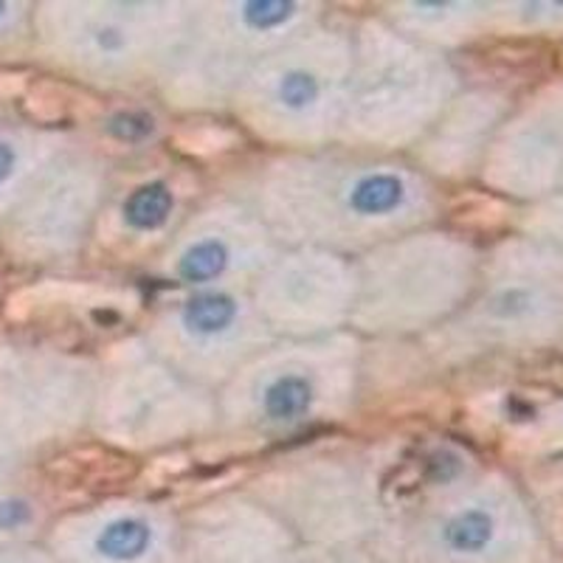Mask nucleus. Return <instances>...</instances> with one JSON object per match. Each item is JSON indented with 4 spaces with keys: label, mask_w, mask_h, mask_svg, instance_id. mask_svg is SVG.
<instances>
[{
    "label": "nucleus",
    "mask_w": 563,
    "mask_h": 563,
    "mask_svg": "<svg viewBox=\"0 0 563 563\" xmlns=\"http://www.w3.org/2000/svg\"><path fill=\"white\" fill-rule=\"evenodd\" d=\"M12 169H14V150L9 147L7 141H0V180L9 178Z\"/></svg>",
    "instance_id": "f8f14e48"
},
{
    "label": "nucleus",
    "mask_w": 563,
    "mask_h": 563,
    "mask_svg": "<svg viewBox=\"0 0 563 563\" xmlns=\"http://www.w3.org/2000/svg\"><path fill=\"white\" fill-rule=\"evenodd\" d=\"M319 93H321L319 79H316L313 74H308V70L294 68L279 79V99L282 104L290 110L310 108V104L319 99Z\"/></svg>",
    "instance_id": "6e6552de"
},
{
    "label": "nucleus",
    "mask_w": 563,
    "mask_h": 563,
    "mask_svg": "<svg viewBox=\"0 0 563 563\" xmlns=\"http://www.w3.org/2000/svg\"><path fill=\"white\" fill-rule=\"evenodd\" d=\"M99 45H102L104 52H119L122 48V37L115 29H108V32H99Z\"/></svg>",
    "instance_id": "ddd939ff"
},
{
    "label": "nucleus",
    "mask_w": 563,
    "mask_h": 563,
    "mask_svg": "<svg viewBox=\"0 0 563 563\" xmlns=\"http://www.w3.org/2000/svg\"><path fill=\"white\" fill-rule=\"evenodd\" d=\"M406 203V184L397 175L372 173L352 184L346 206L361 218H384Z\"/></svg>",
    "instance_id": "f03ea898"
},
{
    "label": "nucleus",
    "mask_w": 563,
    "mask_h": 563,
    "mask_svg": "<svg viewBox=\"0 0 563 563\" xmlns=\"http://www.w3.org/2000/svg\"><path fill=\"white\" fill-rule=\"evenodd\" d=\"M294 3H279V0H256V3H245L243 7V20L256 32H265V29L282 26L285 20H290L294 14Z\"/></svg>",
    "instance_id": "9d476101"
},
{
    "label": "nucleus",
    "mask_w": 563,
    "mask_h": 563,
    "mask_svg": "<svg viewBox=\"0 0 563 563\" xmlns=\"http://www.w3.org/2000/svg\"><path fill=\"white\" fill-rule=\"evenodd\" d=\"M3 12H7V7H3V3H0V18H3Z\"/></svg>",
    "instance_id": "4468645a"
},
{
    "label": "nucleus",
    "mask_w": 563,
    "mask_h": 563,
    "mask_svg": "<svg viewBox=\"0 0 563 563\" xmlns=\"http://www.w3.org/2000/svg\"><path fill=\"white\" fill-rule=\"evenodd\" d=\"M234 319H238V301L229 294H218V290L195 294L184 305V324L198 335L225 333L234 324Z\"/></svg>",
    "instance_id": "39448f33"
},
{
    "label": "nucleus",
    "mask_w": 563,
    "mask_h": 563,
    "mask_svg": "<svg viewBox=\"0 0 563 563\" xmlns=\"http://www.w3.org/2000/svg\"><path fill=\"white\" fill-rule=\"evenodd\" d=\"M536 301L538 296L532 294L530 288L512 285V288H505L496 294V299L490 301V310L493 316L501 321H521V319H530V316L536 313Z\"/></svg>",
    "instance_id": "1a4fd4ad"
},
{
    "label": "nucleus",
    "mask_w": 563,
    "mask_h": 563,
    "mask_svg": "<svg viewBox=\"0 0 563 563\" xmlns=\"http://www.w3.org/2000/svg\"><path fill=\"white\" fill-rule=\"evenodd\" d=\"M440 544L462 561H505L510 530L493 507L467 505L442 521Z\"/></svg>",
    "instance_id": "f257e3e1"
},
{
    "label": "nucleus",
    "mask_w": 563,
    "mask_h": 563,
    "mask_svg": "<svg viewBox=\"0 0 563 563\" xmlns=\"http://www.w3.org/2000/svg\"><path fill=\"white\" fill-rule=\"evenodd\" d=\"M29 521V507L23 501H0V530H12Z\"/></svg>",
    "instance_id": "9b49d317"
},
{
    "label": "nucleus",
    "mask_w": 563,
    "mask_h": 563,
    "mask_svg": "<svg viewBox=\"0 0 563 563\" xmlns=\"http://www.w3.org/2000/svg\"><path fill=\"white\" fill-rule=\"evenodd\" d=\"M313 406V384L299 372H288L271 380L263 391V409L274 422H294Z\"/></svg>",
    "instance_id": "20e7f679"
},
{
    "label": "nucleus",
    "mask_w": 563,
    "mask_h": 563,
    "mask_svg": "<svg viewBox=\"0 0 563 563\" xmlns=\"http://www.w3.org/2000/svg\"><path fill=\"white\" fill-rule=\"evenodd\" d=\"M225 265H229V249L223 240L209 238L186 249L178 263V274L184 282H209L223 274Z\"/></svg>",
    "instance_id": "0eeeda50"
},
{
    "label": "nucleus",
    "mask_w": 563,
    "mask_h": 563,
    "mask_svg": "<svg viewBox=\"0 0 563 563\" xmlns=\"http://www.w3.org/2000/svg\"><path fill=\"white\" fill-rule=\"evenodd\" d=\"M173 192L167 184L153 180V184L139 186L128 200H124V223L135 231H155L167 223L173 211Z\"/></svg>",
    "instance_id": "423d86ee"
},
{
    "label": "nucleus",
    "mask_w": 563,
    "mask_h": 563,
    "mask_svg": "<svg viewBox=\"0 0 563 563\" xmlns=\"http://www.w3.org/2000/svg\"><path fill=\"white\" fill-rule=\"evenodd\" d=\"M150 544H153V527L144 519H135V516L110 521L97 536V552L104 561L113 563L139 561V558L147 555Z\"/></svg>",
    "instance_id": "7ed1b4c3"
}]
</instances>
